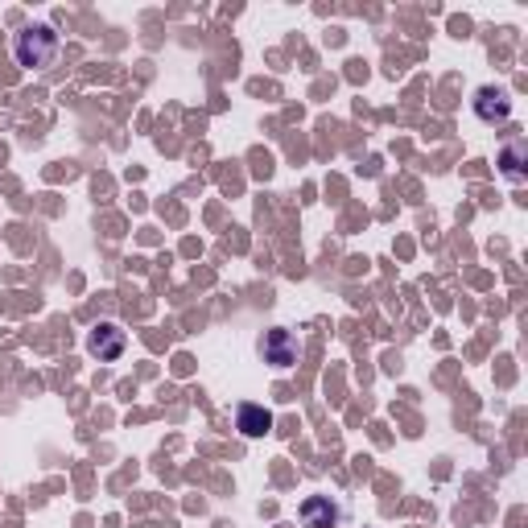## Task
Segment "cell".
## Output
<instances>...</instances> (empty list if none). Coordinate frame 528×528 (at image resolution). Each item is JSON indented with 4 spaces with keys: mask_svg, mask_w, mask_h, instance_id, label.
<instances>
[{
    "mask_svg": "<svg viewBox=\"0 0 528 528\" xmlns=\"http://www.w3.org/2000/svg\"><path fill=\"white\" fill-rule=\"evenodd\" d=\"M13 54H17L21 67H50V59L59 54V33L46 30V25H33V30H21L13 41Z\"/></svg>",
    "mask_w": 528,
    "mask_h": 528,
    "instance_id": "obj_1",
    "label": "cell"
},
{
    "mask_svg": "<svg viewBox=\"0 0 528 528\" xmlns=\"http://www.w3.org/2000/svg\"><path fill=\"white\" fill-rule=\"evenodd\" d=\"M91 355H99V360H116L120 351H124V331L120 326H112V323H104V326H96L91 331Z\"/></svg>",
    "mask_w": 528,
    "mask_h": 528,
    "instance_id": "obj_2",
    "label": "cell"
},
{
    "mask_svg": "<svg viewBox=\"0 0 528 528\" xmlns=\"http://www.w3.org/2000/svg\"><path fill=\"white\" fill-rule=\"evenodd\" d=\"M302 524L305 528H334L339 524V508L326 496H310L302 504Z\"/></svg>",
    "mask_w": 528,
    "mask_h": 528,
    "instance_id": "obj_3",
    "label": "cell"
},
{
    "mask_svg": "<svg viewBox=\"0 0 528 528\" xmlns=\"http://www.w3.org/2000/svg\"><path fill=\"white\" fill-rule=\"evenodd\" d=\"M235 425H240L244 438H260V433L273 430V413L260 409V405H240L235 409Z\"/></svg>",
    "mask_w": 528,
    "mask_h": 528,
    "instance_id": "obj_4",
    "label": "cell"
},
{
    "mask_svg": "<svg viewBox=\"0 0 528 528\" xmlns=\"http://www.w3.org/2000/svg\"><path fill=\"white\" fill-rule=\"evenodd\" d=\"M264 360L269 363H294L297 360V342H294V334L289 331H269L264 334Z\"/></svg>",
    "mask_w": 528,
    "mask_h": 528,
    "instance_id": "obj_5",
    "label": "cell"
},
{
    "mask_svg": "<svg viewBox=\"0 0 528 528\" xmlns=\"http://www.w3.org/2000/svg\"><path fill=\"white\" fill-rule=\"evenodd\" d=\"M475 112H479V120H487V124H496V120L508 116V96L496 87H483L479 96H475Z\"/></svg>",
    "mask_w": 528,
    "mask_h": 528,
    "instance_id": "obj_6",
    "label": "cell"
}]
</instances>
